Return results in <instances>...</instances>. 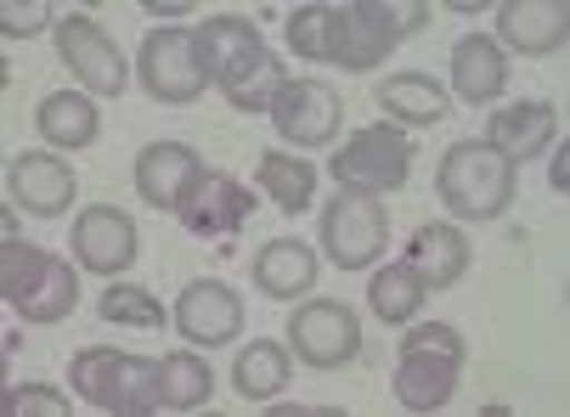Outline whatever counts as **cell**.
Here are the masks:
<instances>
[{
	"instance_id": "1",
	"label": "cell",
	"mask_w": 570,
	"mask_h": 417,
	"mask_svg": "<svg viewBox=\"0 0 570 417\" xmlns=\"http://www.w3.org/2000/svg\"><path fill=\"white\" fill-rule=\"evenodd\" d=\"M430 0H351V7H294L288 51L299 62H334L351 73L379 68L406 34L430 29Z\"/></svg>"
},
{
	"instance_id": "2",
	"label": "cell",
	"mask_w": 570,
	"mask_h": 417,
	"mask_svg": "<svg viewBox=\"0 0 570 417\" xmlns=\"http://www.w3.org/2000/svg\"><path fill=\"white\" fill-rule=\"evenodd\" d=\"M198 51L209 62V79L220 86V97L237 108V113H272L277 91L288 86V68L283 57L261 40V29L249 18H204L198 29Z\"/></svg>"
},
{
	"instance_id": "3",
	"label": "cell",
	"mask_w": 570,
	"mask_h": 417,
	"mask_svg": "<svg viewBox=\"0 0 570 417\" xmlns=\"http://www.w3.org/2000/svg\"><path fill=\"white\" fill-rule=\"evenodd\" d=\"M435 192H441V203H446L458 220H498L503 209H514L520 170H514L503 152L485 147V141H452V147L441 152Z\"/></svg>"
},
{
	"instance_id": "4",
	"label": "cell",
	"mask_w": 570,
	"mask_h": 417,
	"mask_svg": "<svg viewBox=\"0 0 570 417\" xmlns=\"http://www.w3.org/2000/svg\"><path fill=\"white\" fill-rule=\"evenodd\" d=\"M463 384V332L452 321H424L395 350V400L406 411H441Z\"/></svg>"
},
{
	"instance_id": "5",
	"label": "cell",
	"mask_w": 570,
	"mask_h": 417,
	"mask_svg": "<svg viewBox=\"0 0 570 417\" xmlns=\"http://www.w3.org/2000/svg\"><path fill=\"white\" fill-rule=\"evenodd\" d=\"M0 299H7L23 321L51 327V321L73 316L79 277H73V266H62L57 255H46L35 242H7L0 248Z\"/></svg>"
},
{
	"instance_id": "6",
	"label": "cell",
	"mask_w": 570,
	"mask_h": 417,
	"mask_svg": "<svg viewBox=\"0 0 570 417\" xmlns=\"http://www.w3.org/2000/svg\"><path fill=\"white\" fill-rule=\"evenodd\" d=\"M68 389H79V400L114 411V417H147L158 406V367L130 356V350H79L68 361Z\"/></svg>"
},
{
	"instance_id": "7",
	"label": "cell",
	"mask_w": 570,
	"mask_h": 417,
	"mask_svg": "<svg viewBox=\"0 0 570 417\" xmlns=\"http://www.w3.org/2000/svg\"><path fill=\"white\" fill-rule=\"evenodd\" d=\"M316 237H322V248H328V260L340 271H367L390 242V209L379 203V192L340 187L316 220Z\"/></svg>"
},
{
	"instance_id": "8",
	"label": "cell",
	"mask_w": 570,
	"mask_h": 417,
	"mask_svg": "<svg viewBox=\"0 0 570 417\" xmlns=\"http://www.w3.org/2000/svg\"><path fill=\"white\" fill-rule=\"evenodd\" d=\"M136 79L153 102H198L215 79H209V62L198 51V34L193 29H153L136 51Z\"/></svg>"
},
{
	"instance_id": "9",
	"label": "cell",
	"mask_w": 570,
	"mask_h": 417,
	"mask_svg": "<svg viewBox=\"0 0 570 417\" xmlns=\"http://www.w3.org/2000/svg\"><path fill=\"white\" fill-rule=\"evenodd\" d=\"M334 181L356 192H395L413 181V136L395 125H362L334 152Z\"/></svg>"
},
{
	"instance_id": "10",
	"label": "cell",
	"mask_w": 570,
	"mask_h": 417,
	"mask_svg": "<svg viewBox=\"0 0 570 417\" xmlns=\"http://www.w3.org/2000/svg\"><path fill=\"white\" fill-rule=\"evenodd\" d=\"M288 350L316 367V373H334V367H351L356 350H362V321L351 305L340 299H305L294 316H288Z\"/></svg>"
},
{
	"instance_id": "11",
	"label": "cell",
	"mask_w": 570,
	"mask_h": 417,
	"mask_svg": "<svg viewBox=\"0 0 570 417\" xmlns=\"http://www.w3.org/2000/svg\"><path fill=\"white\" fill-rule=\"evenodd\" d=\"M181 226L193 231V237H209V242H232L243 226H249V215H255V192L243 187L237 176H226V170H198L193 181H187V192H181Z\"/></svg>"
},
{
	"instance_id": "12",
	"label": "cell",
	"mask_w": 570,
	"mask_h": 417,
	"mask_svg": "<svg viewBox=\"0 0 570 417\" xmlns=\"http://www.w3.org/2000/svg\"><path fill=\"white\" fill-rule=\"evenodd\" d=\"M51 34H57V57H62V68L79 73V86H86V91H97V97H119V91L130 86V68H125L119 46H114L108 29H97L86 12H68Z\"/></svg>"
},
{
	"instance_id": "13",
	"label": "cell",
	"mask_w": 570,
	"mask_h": 417,
	"mask_svg": "<svg viewBox=\"0 0 570 417\" xmlns=\"http://www.w3.org/2000/svg\"><path fill=\"white\" fill-rule=\"evenodd\" d=\"M272 125L288 147H328L345 125V102L322 79H288L272 102Z\"/></svg>"
},
{
	"instance_id": "14",
	"label": "cell",
	"mask_w": 570,
	"mask_h": 417,
	"mask_svg": "<svg viewBox=\"0 0 570 417\" xmlns=\"http://www.w3.org/2000/svg\"><path fill=\"white\" fill-rule=\"evenodd\" d=\"M68 248L79 255V266H86V271H97V277H119V271H130L136 255H141V231H136V220H130L125 209L97 203V209H86V215L73 220Z\"/></svg>"
},
{
	"instance_id": "15",
	"label": "cell",
	"mask_w": 570,
	"mask_h": 417,
	"mask_svg": "<svg viewBox=\"0 0 570 417\" xmlns=\"http://www.w3.org/2000/svg\"><path fill=\"white\" fill-rule=\"evenodd\" d=\"M73 163H62L57 152H18L7 158V198L12 209L35 215V220H57L68 203H73Z\"/></svg>"
},
{
	"instance_id": "16",
	"label": "cell",
	"mask_w": 570,
	"mask_h": 417,
	"mask_svg": "<svg viewBox=\"0 0 570 417\" xmlns=\"http://www.w3.org/2000/svg\"><path fill=\"white\" fill-rule=\"evenodd\" d=\"M176 327H181V339L187 345H232L237 332H243V299L237 288L215 282V277H198L181 288L176 299Z\"/></svg>"
},
{
	"instance_id": "17",
	"label": "cell",
	"mask_w": 570,
	"mask_h": 417,
	"mask_svg": "<svg viewBox=\"0 0 570 417\" xmlns=\"http://www.w3.org/2000/svg\"><path fill=\"white\" fill-rule=\"evenodd\" d=\"M570 40V7L564 0H509L498 7V46L520 57H548Z\"/></svg>"
},
{
	"instance_id": "18",
	"label": "cell",
	"mask_w": 570,
	"mask_h": 417,
	"mask_svg": "<svg viewBox=\"0 0 570 417\" xmlns=\"http://www.w3.org/2000/svg\"><path fill=\"white\" fill-rule=\"evenodd\" d=\"M204 170V158H198V147H187V141H153V147H141V158H136V192H141V203H153V209H181V192H187V181Z\"/></svg>"
},
{
	"instance_id": "19",
	"label": "cell",
	"mask_w": 570,
	"mask_h": 417,
	"mask_svg": "<svg viewBox=\"0 0 570 417\" xmlns=\"http://www.w3.org/2000/svg\"><path fill=\"white\" fill-rule=\"evenodd\" d=\"M553 130H559L553 102H514V108H498L492 119H485V147L503 152L514 170H520V163H531V158L548 152Z\"/></svg>"
},
{
	"instance_id": "20",
	"label": "cell",
	"mask_w": 570,
	"mask_h": 417,
	"mask_svg": "<svg viewBox=\"0 0 570 417\" xmlns=\"http://www.w3.org/2000/svg\"><path fill=\"white\" fill-rule=\"evenodd\" d=\"M322 277V260H316V248L299 242V237H272L261 242V255H255V288L266 299H305Z\"/></svg>"
},
{
	"instance_id": "21",
	"label": "cell",
	"mask_w": 570,
	"mask_h": 417,
	"mask_svg": "<svg viewBox=\"0 0 570 417\" xmlns=\"http://www.w3.org/2000/svg\"><path fill=\"white\" fill-rule=\"evenodd\" d=\"M509 86V51L492 34H463L452 46V91L480 108V102H498Z\"/></svg>"
},
{
	"instance_id": "22",
	"label": "cell",
	"mask_w": 570,
	"mask_h": 417,
	"mask_svg": "<svg viewBox=\"0 0 570 417\" xmlns=\"http://www.w3.org/2000/svg\"><path fill=\"white\" fill-rule=\"evenodd\" d=\"M469 237L452 226V220H430L413 231V242H406V266H413L430 288H458L463 271H469Z\"/></svg>"
},
{
	"instance_id": "23",
	"label": "cell",
	"mask_w": 570,
	"mask_h": 417,
	"mask_svg": "<svg viewBox=\"0 0 570 417\" xmlns=\"http://www.w3.org/2000/svg\"><path fill=\"white\" fill-rule=\"evenodd\" d=\"M379 108L395 130H430L452 113V97L430 73H390V79H379Z\"/></svg>"
},
{
	"instance_id": "24",
	"label": "cell",
	"mask_w": 570,
	"mask_h": 417,
	"mask_svg": "<svg viewBox=\"0 0 570 417\" xmlns=\"http://www.w3.org/2000/svg\"><path fill=\"white\" fill-rule=\"evenodd\" d=\"M40 136L57 147V152H79V147H91L97 141V102L91 97H79V91H51L35 113Z\"/></svg>"
},
{
	"instance_id": "25",
	"label": "cell",
	"mask_w": 570,
	"mask_h": 417,
	"mask_svg": "<svg viewBox=\"0 0 570 417\" xmlns=\"http://www.w3.org/2000/svg\"><path fill=\"white\" fill-rule=\"evenodd\" d=\"M215 395V367L198 350H170L158 361V406L165 411H198Z\"/></svg>"
},
{
	"instance_id": "26",
	"label": "cell",
	"mask_w": 570,
	"mask_h": 417,
	"mask_svg": "<svg viewBox=\"0 0 570 417\" xmlns=\"http://www.w3.org/2000/svg\"><path fill=\"white\" fill-rule=\"evenodd\" d=\"M294 367H288V350L277 339H255V345H243L237 361H232V384L243 400H277L288 389Z\"/></svg>"
},
{
	"instance_id": "27",
	"label": "cell",
	"mask_w": 570,
	"mask_h": 417,
	"mask_svg": "<svg viewBox=\"0 0 570 417\" xmlns=\"http://www.w3.org/2000/svg\"><path fill=\"white\" fill-rule=\"evenodd\" d=\"M261 187H266V198H272L277 209L305 215L311 198H316V163H305V158L272 147V152H261Z\"/></svg>"
},
{
	"instance_id": "28",
	"label": "cell",
	"mask_w": 570,
	"mask_h": 417,
	"mask_svg": "<svg viewBox=\"0 0 570 417\" xmlns=\"http://www.w3.org/2000/svg\"><path fill=\"white\" fill-rule=\"evenodd\" d=\"M424 299H430V282L406 266V260H401V266H384V271L367 282V305H373V316L390 321V327L413 321V316L424 310Z\"/></svg>"
},
{
	"instance_id": "29",
	"label": "cell",
	"mask_w": 570,
	"mask_h": 417,
	"mask_svg": "<svg viewBox=\"0 0 570 417\" xmlns=\"http://www.w3.org/2000/svg\"><path fill=\"white\" fill-rule=\"evenodd\" d=\"M97 316L108 327H136V332H158V327H165V305H158L147 288H136V282H114L97 299Z\"/></svg>"
},
{
	"instance_id": "30",
	"label": "cell",
	"mask_w": 570,
	"mask_h": 417,
	"mask_svg": "<svg viewBox=\"0 0 570 417\" xmlns=\"http://www.w3.org/2000/svg\"><path fill=\"white\" fill-rule=\"evenodd\" d=\"M0 29H7L12 40H29L40 29H57V12L46 7V0H7V7H0Z\"/></svg>"
},
{
	"instance_id": "31",
	"label": "cell",
	"mask_w": 570,
	"mask_h": 417,
	"mask_svg": "<svg viewBox=\"0 0 570 417\" xmlns=\"http://www.w3.org/2000/svg\"><path fill=\"white\" fill-rule=\"evenodd\" d=\"M0 406H7L12 417H29V411H46V417H68V400L51 389V384H23V389H7L0 395Z\"/></svg>"
},
{
	"instance_id": "32",
	"label": "cell",
	"mask_w": 570,
	"mask_h": 417,
	"mask_svg": "<svg viewBox=\"0 0 570 417\" xmlns=\"http://www.w3.org/2000/svg\"><path fill=\"white\" fill-rule=\"evenodd\" d=\"M564 158H570V141H559V158L548 163V181H553V192H564V187H570V163H564Z\"/></svg>"
}]
</instances>
